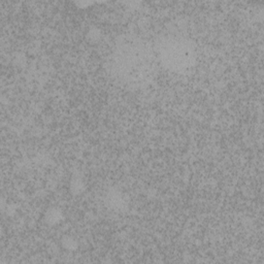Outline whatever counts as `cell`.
Returning a JSON list of instances; mask_svg holds the SVG:
<instances>
[{"instance_id": "obj_3", "label": "cell", "mask_w": 264, "mask_h": 264, "mask_svg": "<svg viewBox=\"0 0 264 264\" xmlns=\"http://www.w3.org/2000/svg\"><path fill=\"white\" fill-rule=\"evenodd\" d=\"M106 200L109 207L114 208V210H123L126 206V198H125L124 194L116 189L107 193Z\"/></svg>"}, {"instance_id": "obj_2", "label": "cell", "mask_w": 264, "mask_h": 264, "mask_svg": "<svg viewBox=\"0 0 264 264\" xmlns=\"http://www.w3.org/2000/svg\"><path fill=\"white\" fill-rule=\"evenodd\" d=\"M154 51L157 62L175 73H184L196 62L195 46L185 36L163 35L157 40Z\"/></svg>"}, {"instance_id": "obj_5", "label": "cell", "mask_w": 264, "mask_h": 264, "mask_svg": "<svg viewBox=\"0 0 264 264\" xmlns=\"http://www.w3.org/2000/svg\"><path fill=\"white\" fill-rule=\"evenodd\" d=\"M64 243H65V247L66 248H68V249H76L75 247H76V242L73 240L72 242H71V240H69V239H65L64 240Z\"/></svg>"}, {"instance_id": "obj_4", "label": "cell", "mask_w": 264, "mask_h": 264, "mask_svg": "<svg viewBox=\"0 0 264 264\" xmlns=\"http://www.w3.org/2000/svg\"><path fill=\"white\" fill-rule=\"evenodd\" d=\"M60 219H61V213L59 210H57V208H51L46 215V220L49 224L57 223Z\"/></svg>"}, {"instance_id": "obj_1", "label": "cell", "mask_w": 264, "mask_h": 264, "mask_svg": "<svg viewBox=\"0 0 264 264\" xmlns=\"http://www.w3.org/2000/svg\"><path fill=\"white\" fill-rule=\"evenodd\" d=\"M157 58L154 47L136 35H124L115 44L109 57L110 74L124 86L142 88L154 79Z\"/></svg>"}]
</instances>
